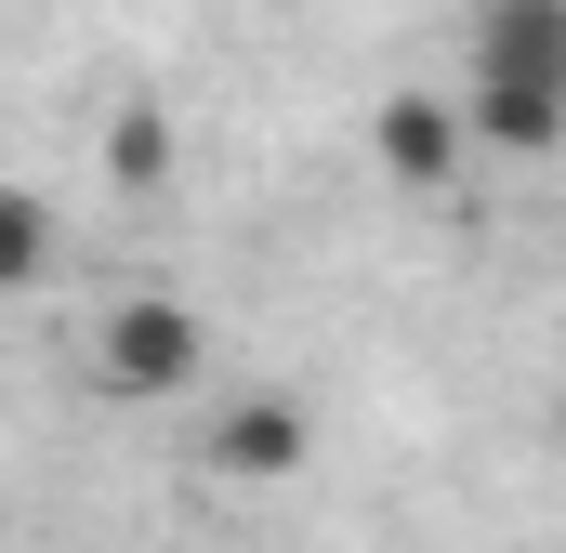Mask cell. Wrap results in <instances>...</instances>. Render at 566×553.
<instances>
[{
  "mask_svg": "<svg viewBox=\"0 0 566 553\" xmlns=\"http://www.w3.org/2000/svg\"><path fill=\"white\" fill-rule=\"evenodd\" d=\"M461 80H554L566 93V0H474Z\"/></svg>",
  "mask_w": 566,
  "mask_h": 553,
  "instance_id": "obj_4",
  "label": "cell"
},
{
  "mask_svg": "<svg viewBox=\"0 0 566 553\" xmlns=\"http://www.w3.org/2000/svg\"><path fill=\"white\" fill-rule=\"evenodd\" d=\"M369 158H382V185H396V198H448V185H461V158H474V133H461V93H382Z\"/></svg>",
  "mask_w": 566,
  "mask_h": 553,
  "instance_id": "obj_3",
  "label": "cell"
},
{
  "mask_svg": "<svg viewBox=\"0 0 566 553\" xmlns=\"http://www.w3.org/2000/svg\"><path fill=\"white\" fill-rule=\"evenodd\" d=\"M461 133H474V158H554L566 93L554 80H461Z\"/></svg>",
  "mask_w": 566,
  "mask_h": 553,
  "instance_id": "obj_5",
  "label": "cell"
},
{
  "mask_svg": "<svg viewBox=\"0 0 566 553\" xmlns=\"http://www.w3.org/2000/svg\"><path fill=\"white\" fill-rule=\"evenodd\" d=\"M211 383V330H198V303H171V290H133V303H106V330H93V396H198Z\"/></svg>",
  "mask_w": 566,
  "mask_h": 553,
  "instance_id": "obj_1",
  "label": "cell"
},
{
  "mask_svg": "<svg viewBox=\"0 0 566 553\" xmlns=\"http://www.w3.org/2000/svg\"><path fill=\"white\" fill-rule=\"evenodd\" d=\"M198 461H211V488H290V474L316 461V421H303V396H277V383H238V396L211 409V435H198Z\"/></svg>",
  "mask_w": 566,
  "mask_h": 553,
  "instance_id": "obj_2",
  "label": "cell"
},
{
  "mask_svg": "<svg viewBox=\"0 0 566 553\" xmlns=\"http://www.w3.org/2000/svg\"><path fill=\"white\" fill-rule=\"evenodd\" d=\"M53 251H66V225H53V198H27V185H0V303H13V290H40V276H53Z\"/></svg>",
  "mask_w": 566,
  "mask_h": 553,
  "instance_id": "obj_7",
  "label": "cell"
},
{
  "mask_svg": "<svg viewBox=\"0 0 566 553\" xmlns=\"http://www.w3.org/2000/svg\"><path fill=\"white\" fill-rule=\"evenodd\" d=\"M93 158H106V185H119V198H158V185L185 171V133H171V106H158V93H119Z\"/></svg>",
  "mask_w": 566,
  "mask_h": 553,
  "instance_id": "obj_6",
  "label": "cell"
}]
</instances>
